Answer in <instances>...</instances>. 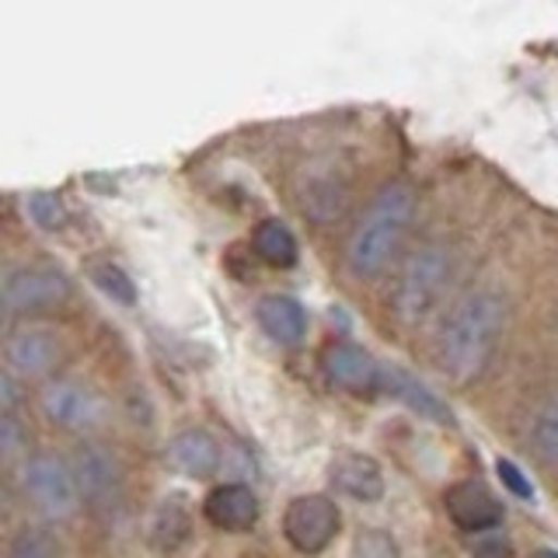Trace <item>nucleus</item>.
Listing matches in <instances>:
<instances>
[{
    "label": "nucleus",
    "instance_id": "obj_5",
    "mask_svg": "<svg viewBox=\"0 0 558 558\" xmlns=\"http://www.w3.org/2000/svg\"><path fill=\"white\" fill-rule=\"evenodd\" d=\"M287 541L304 555H318L339 534V506L328 496H296L283 513Z\"/></svg>",
    "mask_w": 558,
    "mask_h": 558
},
{
    "label": "nucleus",
    "instance_id": "obj_7",
    "mask_svg": "<svg viewBox=\"0 0 558 558\" xmlns=\"http://www.w3.org/2000/svg\"><path fill=\"white\" fill-rule=\"evenodd\" d=\"M39 405L46 418L60 429H92L101 418V401L92 388H84L81 380H52L43 388Z\"/></svg>",
    "mask_w": 558,
    "mask_h": 558
},
{
    "label": "nucleus",
    "instance_id": "obj_1",
    "mask_svg": "<svg viewBox=\"0 0 558 558\" xmlns=\"http://www.w3.org/2000/svg\"><path fill=\"white\" fill-rule=\"evenodd\" d=\"M502 336V301L488 290H475L450 307L436 339V360L453 380H471L485 371Z\"/></svg>",
    "mask_w": 558,
    "mask_h": 558
},
{
    "label": "nucleus",
    "instance_id": "obj_13",
    "mask_svg": "<svg viewBox=\"0 0 558 558\" xmlns=\"http://www.w3.org/2000/svg\"><path fill=\"white\" fill-rule=\"evenodd\" d=\"M168 464L189 478H209L220 468V447L206 429H182L168 444Z\"/></svg>",
    "mask_w": 558,
    "mask_h": 558
},
{
    "label": "nucleus",
    "instance_id": "obj_8",
    "mask_svg": "<svg viewBox=\"0 0 558 558\" xmlns=\"http://www.w3.org/2000/svg\"><path fill=\"white\" fill-rule=\"evenodd\" d=\"M322 371L331 384H339V388L353 395L380 391V377H384V366L353 342H328L322 353Z\"/></svg>",
    "mask_w": 558,
    "mask_h": 558
},
{
    "label": "nucleus",
    "instance_id": "obj_18",
    "mask_svg": "<svg viewBox=\"0 0 558 558\" xmlns=\"http://www.w3.org/2000/svg\"><path fill=\"white\" fill-rule=\"evenodd\" d=\"M192 531V520H189V506L171 496L165 499L161 506H157V513L150 520V541L157 551H174L185 545V537Z\"/></svg>",
    "mask_w": 558,
    "mask_h": 558
},
{
    "label": "nucleus",
    "instance_id": "obj_25",
    "mask_svg": "<svg viewBox=\"0 0 558 558\" xmlns=\"http://www.w3.org/2000/svg\"><path fill=\"white\" fill-rule=\"evenodd\" d=\"M534 558H558V551H551V548H545V551H537Z\"/></svg>",
    "mask_w": 558,
    "mask_h": 558
},
{
    "label": "nucleus",
    "instance_id": "obj_20",
    "mask_svg": "<svg viewBox=\"0 0 558 558\" xmlns=\"http://www.w3.org/2000/svg\"><path fill=\"white\" fill-rule=\"evenodd\" d=\"M92 279H95V287L105 296H112V301H119V304H133L136 301L133 279L122 272L119 266H112V262H95V266H92Z\"/></svg>",
    "mask_w": 558,
    "mask_h": 558
},
{
    "label": "nucleus",
    "instance_id": "obj_9",
    "mask_svg": "<svg viewBox=\"0 0 558 558\" xmlns=\"http://www.w3.org/2000/svg\"><path fill=\"white\" fill-rule=\"evenodd\" d=\"M60 360V342L52 339L46 328H22L14 331L4 345V363L8 374L17 380H39L46 377Z\"/></svg>",
    "mask_w": 558,
    "mask_h": 558
},
{
    "label": "nucleus",
    "instance_id": "obj_16",
    "mask_svg": "<svg viewBox=\"0 0 558 558\" xmlns=\"http://www.w3.org/2000/svg\"><path fill=\"white\" fill-rule=\"evenodd\" d=\"M380 391H388L391 398L401 401V405H409L412 412H418V418H433V423H450V409L444 405V401L436 398L423 380H415L412 374L398 371V366L384 371Z\"/></svg>",
    "mask_w": 558,
    "mask_h": 558
},
{
    "label": "nucleus",
    "instance_id": "obj_21",
    "mask_svg": "<svg viewBox=\"0 0 558 558\" xmlns=\"http://www.w3.org/2000/svg\"><path fill=\"white\" fill-rule=\"evenodd\" d=\"M28 217L43 227V231H60L66 223V206L60 196H52V192H35L28 196Z\"/></svg>",
    "mask_w": 558,
    "mask_h": 558
},
{
    "label": "nucleus",
    "instance_id": "obj_12",
    "mask_svg": "<svg viewBox=\"0 0 558 558\" xmlns=\"http://www.w3.org/2000/svg\"><path fill=\"white\" fill-rule=\"evenodd\" d=\"M331 485L356 502H377L384 496V471L371 453H339L331 461Z\"/></svg>",
    "mask_w": 558,
    "mask_h": 558
},
{
    "label": "nucleus",
    "instance_id": "obj_3",
    "mask_svg": "<svg viewBox=\"0 0 558 558\" xmlns=\"http://www.w3.org/2000/svg\"><path fill=\"white\" fill-rule=\"evenodd\" d=\"M447 279H450V258L444 255V248H433V244L418 248L405 262V269H401V279H398L395 307L401 314V322H409V325L426 322L444 301Z\"/></svg>",
    "mask_w": 558,
    "mask_h": 558
},
{
    "label": "nucleus",
    "instance_id": "obj_10",
    "mask_svg": "<svg viewBox=\"0 0 558 558\" xmlns=\"http://www.w3.org/2000/svg\"><path fill=\"white\" fill-rule=\"evenodd\" d=\"M444 506H447L450 520L458 523L461 531H468V534H485V531L499 527V520H502L499 499L488 493L482 482H458V485H450Z\"/></svg>",
    "mask_w": 558,
    "mask_h": 558
},
{
    "label": "nucleus",
    "instance_id": "obj_23",
    "mask_svg": "<svg viewBox=\"0 0 558 558\" xmlns=\"http://www.w3.org/2000/svg\"><path fill=\"white\" fill-rule=\"evenodd\" d=\"M353 558H398V545L384 531H363L353 545Z\"/></svg>",
    "mask_w": 558,
    "mask_h": 558
},
{
    "label": "nucleus",
    "instance_id": "obj_4",
    "mask_svg": "<svg viewBox=\"0 0 558 558\" xmlns=\"http://www.w3.org/2000/svg\"><path fill=\"white\" fill-rule=\"evenodd\" d=\"M22 485H25L28 499L35 502V510H43L49 520L74 517L77 502H81L74 468H70L63 458H52V453H39V458H32L25 464Z\"/></svg>",
    "mask_w": 558,
    "mask_h": 558
},
{
    "label": "nucleus",
    "instance_id": "obj_19",
    "mask_svg": "<svg viewBox=\"0 0 558 558\" xmlns=\"http://www.w3.org/2000/svg\"><path fill=\"white\" fill-rule=\"evenodd\" d=\"M531 436H534L537 458L548 461V464H558V391L545 401V405H541Z\"/></svg>",
    "mask_w": 558,
    "mask_h": 558
},
{
    "label": "nucleus",
    "instance_id": "obj_14",
    "mask_svg": "<svg viewBox=\"0 0 558 558\" xmlns=\"http://www.w3.org/2000/svg\"><path fill=\"white\" fill-rule=\"evenodd\" d=\"M255 318L262 331L279 345H296L307 336V314L293 296H266V301L258 304Z\"/></svg>",
    "mask_w": 558,
    "mask_h": 558
},
{
    "label": "nucleus",
    "instance_id": "obj_24",
    "mask_svg": "<svg viewBox=\"0 0 558 558\" xmlns=\"http://www.w3.org/2000/svg\"><path fill=\"white\" fill-rule=\"evenodd\" d=\"M496 471H499V478H502V485L510 488L513 496H520V499H534V485L523 478V471L513 464V461H499L496 464Z\"/></svg>",
    "mask_w": 558,
    "mask_h": 558
},
{
    "label": "nucleus",
    "instance_id": "obj_11",
    "mask_svg": "<svg viewBox=\"0 0 558 558\" xmlns=\"http://www.w3.org/2000/svg\"><path fill=\"white\" fill-rule=\"evenodd\" d=\"M203 513L217 531L244 534V531H252L255 520H258V499L248 485L227 482V485H217L214 493L206 496Z\"/></svg>",
    "mask_w": 558,
    "mask_h": 558
},
{
    "label": "nucleus",
    "instance_id": "obj_2",
    "mask_svg": "<svg viewBox=\"0 0 558 558\" xmlns=\"http://www.w3.org/2000/svg\"><path fill=\"white\" fill-rule=\"evenodd\" d=\"M415 214V196L405 182L384 185L374 203L366 206L363 220L353 227L345 244V262L356 276L371 279L388 269L391 255L401 248V238L409 234V223Z\"/></svg>",
    "mask_w": 558,
    "mask_h": 558
},
{
    "label": "nucleus",
    "instance_id": "obj_22",
    "mask_svg": "<svg viewBox=\"0 0 558 558\" xmlns=\"http://www.w3.org/2000/svg\"><path fill=\"white\" fill-rule=\"evenodd\" d=\"M8 558H60V548H57V541H52V537L25 531L11 545V555Z\"/></svg>",
    "mask_w": 558,
    "mask_h": 558
},
{
    "label": "nucleus",
    "instance_id": "obj_15",
    "mask_svg": "<svg viewBox=\"0 0 558 558\" xmlns=\"http://www.w3.org/2000/svg\"><path fill=\"white\" fill-rule=\"evenodd\" d=\"M70 468H74V478H77V488H81L84 499L101 502V499H109L116 493L119 468H116V461L101 447H95V444L92 447H81L74 464H70Z\"/></svg>",
    "mask_w": 558,
    "mask_h": 558
},
{
    "label": "nucleus",
    "instance_id": "obj_6",
    "mask_svg": "<svg viewBox=\"0 0 558 558\" xmlns=\"http://www.w3.org/2000/svg\"><path fill=\"white\" fill-rule=\"evenodd\" d=\"M66 279L63 272L49 269V266H22L11 269L4 279V304L11 314H35V311H49L66 301Z\"/></svg>",
    "mask_w": 558,
    "mask_h": 558
},
{
    "label": "nucleus",
    "instance_id": "obj_17",
    "mask_svg": "<svg viewBox=\"0 0 558 558\" xmlns=\"http://www.w3.org/2000/svg\"><path fill=\"white\" fill-rule=\"evenodd\" d=\"M255 255L272 269H290L296 262V238L283 220H262L252 234Z\"/></svg>",
    "mask_w": 558,
    "mask_h": 558
}]
</instances>
